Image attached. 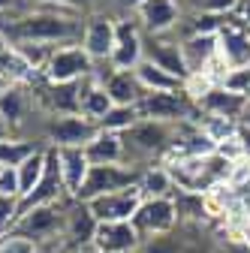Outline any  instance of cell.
Returning a JSON list of instances; mask_svg holds the SVG:
<instances>
[{"label":"cell","instance_id":"1","mask_svg":"<svg viewBox=\"0 0 250 253\" xmlns=\"http://www.w3.org/2000/svg\"><path fill=\"white\" fill-rule=\"evenodd\" d=\"M82 21H76V6L67 3H42L12 21L9 42H42V45H70L82 42Z\"/></svg>","mask_w":250,"mask_h":253},{"label":"cell","instance_id":"2","mask_svg":"<svg viewBox=\"0 0 250 253\" xmlns=\"http://www.w3.org/2000/svg\"><path fill=\"white\" fill-rule=\"evenodd\" d=\"M124 136V151L127 160L124 163H136V160H154V157H166L175 148L178 139V124H163V121H148L142 118L136 126H130Z\"/></svg>","mask_w":250,"mask_h":253},{"label":"cell","instance_id":"3","mask_svg":"<svg viewBox=\"0 0 250 253\" xmlns=\"http://www.w3.org/2000/svg\"><path fill=\"white\" fill-rule=\"evenodd\" d=\"M90 76H93V60L87 57L82 42L57 45L42 70L45 84H76V82H84Z\"/></svg>","mask_w":250,"mask_h":253},{"label":"cell","instance_id":"4","mask_svg":"<svg viewBox=\"0 0 250 253\" xmlns=\"http://www.w3.org/2000/svg\"><path fill=\"white\" fill-rule=\"evenodd\" d=\"M136 109H139L142 118L163 121V124H184V121H196L199 118L193 100L187 97L184 90H175V93H145Z\"/></svg>","mask_w":250,"mask_h":253},{"label":"cell","instance_id":"5","mask_svg":"<svg viewBox=\"0 0 250 253\" xmlns=\"http://www.w3.org/2000/svg\"><path fill=\"white\" fill-rule=\"evenodd\" d=\"M139 178V169L133 166H90L87 169V178L79 190V202H90V199H100L106 193H115V190H124V187H133Z\"/></svg>","mask_w":250,"mask_h":253},{"label":"cell","instance_id":"6","mask_svg":"<svg viewBox=\"0 0 250 253\" xmlns=\"http://www.w3.org/2000/svg\"><path fill=\"white\" fill-rule=\"evenodd\" d=\"M145 196L139 193V187H124V190H115V193H106L100 199H90L84 202L93 214L97 223H124V220H133L136 211L142 208Z\"/></svg>","mask_w":250,"mask_h":253},{"label":"cell","instance_id":"7","mask_svg":"<svg viewBox=\"0 0 250 253\" xmlns=\"http://www.w3.org/2000/svg\"><path fill=\"white\" fill-rule=\"evenodd\" d=\"M64 229V205H40L18 214V223L12 226L15 235H24L34 244L40 241H54L57 232Z\"/></svg>","mask_w":250,"mask_h":253},{"label":"cell","instance_id":"8","mask_svg":"<svg viewBox=\"0 0 250 253\" xmlns=\"http://www.w3.org/2000/svg\"><path fill=\"white\" fill-rule=\"evenodd\" d=\"M175 223H178V202L175 199H145L133 217V226L142 235V241L169 235L175 229Z\"/></svg>","mask_w":250,"mask_h":253},{"label":"cell","instance_id":"9","mask_svg":"<svg viewBox=\"0 0 250 253\" xmlns=\"http://www.w3.org/2000/svg\"><path fill=\"white\" fill-rule=\"evenodd\" d=\"M97 133L100 126L82 115H57L51 118L45 130V145L48 148H84Z\"/></svg>","mask_w":250,"mask_h":253},{"label":"cell","instance_id":"10","mask_svg":"<svg viewBox=\"0 0 250 253\" xmlns=\"http://www.w3.org/2000/svg\"><path fill=\"white\" fill-rule=\"evenodd\" d=\"M115 40H118V21L106 12H93L87 21H84V30H82V48L87 51V57L93 63H106L112 57V48H115Z\"/></svg>","mask_w":250,"mask_h":253},{"label":"cell","instance_id":"11","mask_svg":"<svg viewBox=\"0 0 250 253\" xmlns=\"http://www.w3.org/2000/svg\"><path fill=\"white\" fill-rule=\"evenodd\" d=\"M142 60H145V34H142L139 21H118V40H115L112 57H109L112 70L130 73Z\"/></svg>","mask_w":250,"mask_h":253},{"label":"cell","instance_id":"12","mask_svg":"<svg viewBox=\"0 0 250 253\" xmlns=\"http://www.w3.org/2000/svg\"><path fill=\"white\" fill-rule=\"evenodd\" d=\"M217 54L223 57L229 70H238V67L250 63V30L235 15H229L223 21V27L217 30Z\"/></svg>","mask_w":250,"mask_h":253},{"label":"cell","instance_id":"13","mask_svg":"<svg viewBox=\"0 0 250 253\" xmlns=\"http://www.w3.org/2000/svg\"><path fill=\"white\" fill-rule=\"evenodd\" d=\"M139 27L148 37H163L172 34L181 21V3L178 0H142L136 6Z\"/></svg>","mask_w":250,"mask_h":253},{"label":"cell","instance_id":"14","mask_svg":"<svg viewBox=\"0 0 250 253\" xmlns=\"http://www.w3.org/2000/svg\"><path fill=\"white\" fill-rule=\"evenodd\" d=\"M90 247H93V253H139L142 235L136 232L133 220H124V223H97Z\"/></svg>","mask_w":250,"mask_h":253},{"label":"cell","instance_id":"15","mask_svg":"<svg viewBox=\"0 0 250 253\" xmlns=\"http://www.w3.org/2000/svg\"><path fill=\"white\" fill-rule=\"evenodd\" d=\"M145 60H151L154 67H160L181 82H187V67H184V54H181V40L163 37H145Z\"/></svg>","mask_w":250,"mask_h":253},{"label":"cell","instance_id":"16","mask_svg":"<svg viewBox=\"0 0 250 253\" xmlns=\"http://www.w3.org/2000/svg\"><path fill=\"white\" fill-rule=\"evenodd\" d=\"M51 151H54L57 172H60V181H64L67 196L76 199L84 178H87V169H90L87 154H84V148H51Z\"/></svg>","mask_w":250,"mask_h":253},{"label":"cell","instance_id":"17","mask_svg":"<svg viewBox=\"0 0 250 253\" xmlns=\"http://www.w3.org/2000/svg\"><path fill=\"white\" fill-rule=\"evenodd\" d=\"M247 100L241 93L223 87V84H214L205 97L196 103V112L199 115H211V118H229V121H241V112H244Z\"/></svg>","mask_w":250,"mask_h":253},{"label":"cell","instance_id":"18","mask_svg":"<svg viewBox=\"0 0 250 253\" xmlns=\"http://www.w3.org/2000/svg\"><path fill=\"white\" fill-rule=\"evenodd\" d=\"M84 154H87V163L90 166H121L127 160V151H124V136L121 133H109V130H100L87 145H84ZM127 166V163H124Z\"/></svg>","mask_w":250,"mask_h":253},{"label":"cell","instance_id":"19","mask_svg":"<svg viewBox=\"0 0 250 253\" xmlns=\"http://www.w3.org/2000/svg\"><path fill=\"white\" fill-rule=\"evenodd\" d=\"M112 106H115V103H112V97L106 93V87H103L100 82H93V79L79 82V115H82V118L100 124V121L109 115Z\"/></svg>","mask_w":250,"mask_h":253},{"label":"cell","instance_id":"20","mask_svg":"<svg viewBox=\"0 0 250 253\" xmlns=\"http://www.w3.org/2000/svg\"><path fill=\"white\" fill-rule=\"evenodd\" d=\"M103 87H106V93L112 97L115 106H139L142 97H145V90H142V84H139V79H136L133 70L130 73L112 70V76L103 82Z\"/></svg>","mask_w":250,"mask_h":253},{"label":"cell","instance_id":"21","mask_svg":"<svg viewBox=\"0 0 250 253\" xmlns=\"http://www.w3.org/2000/svg\"><path fill=\"white\" fill-rule=\"evenodd\" d=\"M133 73H136V79H139V84H142L145 93H175V90H184V82L178 76H172V73H166L160 67H154L151 60H142Z\"/></svg>","mask_w":250,"mask_h":253},{"label":"cell","instance_id":"22","mask_svg":"<svg viewBox=\"0 0 250 253\" xmlns=\"http://www.w3.org/2000/svg\"><path fill=\"white\" fill-rule=\"evenodd\" d=\"M136 187L145 199H172L175 181H172L166 166H145V169H139Z\"/></svg>","mask_w":250,"mask_h":253},{"label":"cell","instance_id":"23","mask_svg":"<svg viewBox=\"0 0 250 253\" xmlns=\"http://www.w3.org/2000/svg\"><path fill=\"white\" fill-rule=\"evenodd\" d=\"M15 172H18L21 199H24L27 193H34V190L40 187V181H42V178H45V172H48V145L37 148V151L30 154V157H27V160H24Z\"/></svg>","mask_w":250,"mask_h":253},{"label":"cell","instance_id":"24","mask_svg":"<svg viewBox=\"0 0 250 253\" xmlns=\"http://www.w3.org/2000/svg\"><path fill=\"white\" fill-rule=\"evenodd\" d=\"M27 106H30V97L18 84H12L9 90L0 93V118L9 124V130H15V126L21 124V118L27 115Z\"/></svg>","mask_w":250,"mask_h":253},{"label":"cell","instance_id":"25","mask_svg":"<svg viewBox=\"0 0 250 253\" xmlns=\"http://www.w3.org/2000/svg\"><path fill=\"white\" fill-rule=\"evenodd\" d=\"M37 148H40V145H34V142L24 139V136H9V139L0 142V166H12V169H18Z\"/></svg>","mask_w":250,"mask_h":253},{"label":"cell","instance_id":"26","mask_svg":"<svg viewBox=\"0 0 250 253\" xmlns=\"http://www.w3.org/2000/svg\"><path fill=\"white\" fill-rule=\"evenodd\" d=\"M139 121H142V115H139L136 106H112L109 115L97 126H100V130H109V133H127L130 126H136Z\"/></svg>","mask_w":250,"mask_h":253},{"label":"cell","instance_id":"27","mask_svg":"<svg viewBox=\"0 0 250 253\" xmlns=\"http://www.w3.org/2000/svg\"><path fill=\"white\" fill-rule=\"evenodd\" d=\"M9 45H15V51L30 63V70L40 73V76H42V70H45L51 51L57 48V45H42V42H9Z\"/></svg>","mask_w":250,"mask_h":253},{"label":"cell","instance_id":"28","mask_svg":"<svg viewBox=\"0 0 250 253\" xmlns=\"http://www.w3.org/2000/svg\"><path fill=\"white\" fill-rule=\"evenodd\" d=\"M223 87L241 93V97L250 103V63H247V67H238V70H229L226 79H223Z\"/></svg>","mask_w":250,"mask_h":253},{"label":"cell","instance_id":"29","mask_svg":"<svg viewBox=\"0 0 250 253\" xmlns=\"http://www.w3.org/2000/svg\"><path fill=\"white\" fill-rule=\"evenodd\" d=\"M0 253H37V244L24 235L6 232V235H0Z\"/></svg>","mask_w":250,"mask_h":253},{"label":"cell","instance_id":"30","mask_svg":"<svg viewBox=\"0 0 250 253\" xmlns=\"http://www.w3.org/2000/svg\"><path fill=\"white\" fill-rule=\"evenodd\" d=\"M18 223V199H6L0 196V235L12 232V226Z\"/></svg>","mask_w":250,"mask_h":253},{"label":"cell","instance_id":"31","mask_svg":"<svg viewBox=\"0 0 250 253\" xmlns=\"http://www.w3.org/2000/svg\"><path fill=\"white\" fill-rule=\"evenodd\" d=\"M0 196H6V199H21L18 172H15L12 166H0Z\"/></svg>","mask_w":250,"mask_h":253},{"label":"cell","instance_id":"32","mask_svg":"<svg viewBox=\"0 0 250 253\" xmlns=\"http://www.w3.org/2000/svg\"><path fill=\"white\" fill-rule=\"evenodd\" d=\"M235 139L241 142V151H244V157L250 160V126H247V124H238V130H235Z\"/></svg>","mask_w":250,"mask_h":253},{"label":"cell","instance_id":"33","mask_svg":"<svg viewBox=\"0 0 250 253\" xmlns=\"http://www.w3.org/2000/svg\"><path fill=\"white\" fill-rule=\"evenodd\" d=\"M235 18L250 30V0H241V3H238V9H235Z\"/></svg>","mask_w":250,"mask_h":253},{"label":"cell","instance_id":"34","mask_svg":"<svg viewBox=\"0 0 250 253\" xmlns=\"http://www.w3.org/2000/svg\"><path fill=\"white\" fill-rule=\"evenodd\" d=\"M12 136V130H9V124L3 121V118H0V142H3V139H9Z\"/></svg>","mask_w":250,"mask_h":253},{"label":"cell","instance_id":"35","mask_svg":"<svg viewBox=\"0 0 250 253\" xmlns=\"http://www.w3.org/2000/svg\"><path fill=\"white\" fill-rule=\"evenodd\" d=\"M9 87H12V82H9L3 73H0V93H3V90H9Z\"/></svg>","mask_w":250,"mask_h":253},{"label":"cell","instance_id":"36","mask_svg":"<svg viewBox=\"0 0 250 253\" xmlns=\"http://www.w3.org/2000/svg\"><path fill=\"white\" fill-rule=\"evenodd\" d=\"M238 124H247V126H250V103L244 106V112H241V121H238Z\"/></svg>","mask_w":250,"mask_h":253},{"label":"cell","instance_id":"37","mask_svg":"<svg viewBox=\"0 0 250 253\" xmlns=\"http://www.w3.org/2000/svg\"><path fill=\"white\" fill-rule=\"evenodd\" d=\"M12 3H15V0H0V12H6V9H9Z\"/></svg>","mask_w":250,"mask_h":253},{"label":"cell","instance_id":"38","mask_svg":"<svg viewBox=\"0 0 250 253\" xmlns=\"http://www.w3.org/2000/svg\"><path fill=\"white\" fill-rule=\"evenodd\" d=\"M121 3H124V6H130V9H136V6L142 3V0H121Z\"/></svg>","mask_w":250,"mask_h":253}]
</instances>
